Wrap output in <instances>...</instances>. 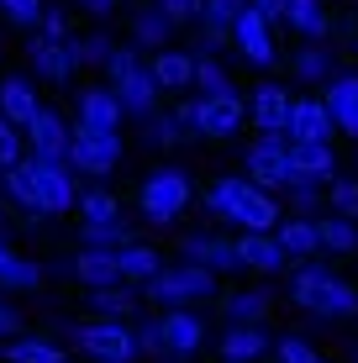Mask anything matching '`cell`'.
<instances>
[{
  "label": "cell",
  "instance_id": "obj_4",
  "mask_svg": "<svg viewBox=\"0 0 358 363\" xmlns=\"http://www.w3.org/2000/svg\"><path fill=\"white\" fill-rule=\"evenodd\" d=\"M69 337H74L79 353H90L101 363H132L142 353V347H138V327H127V321H106V316L84 321V327H69Z\"/></svg>",
  "mask_w": 358,
  "mask_h": 363
},
{
  "label": "cell",
  "instance_id": "obj_2",
  "mask_svg": "<svg viewBox=\"0 0 358 363\" xmlns=\"http://www.w3.org/2000/svg\"><path fill=\"white\" fill-rule=\"evenodd\" d=\"M106 74H111V90L127 106V116H158V90H164V84L153 79V64L138 58V48H116Z\"/></svg>",
  "mask_w": 358,
  "mask_h": 363
},
{
  "label": "cell",
  "instance_id": "obj_8",
  "mask_svg": "<svg viewBox=\"0 0 358 363\" xmlns=\"http://www.w3.org/2000/svg\"><path fill=\"white\" fill-rule=\"evenodd\" d=\"M32 174H37V195H43V211H47V216H64V211L79 206V190H74V169H69V164L32 158Z\"/></svg>",
  "mask_w": 358,
  "mask_h": 363
},
{
  "label": "cell",
  "instance_id": "obj_37",
  "mask_svg": "<svg viewBox=\"0 0 358 363\" xmlns=\"http://www.w3.org/2000/svg\"><path fill=\"white\" fill-rule=\"evenodd\" d=\"M316 227H322V247H327V253H353V247H358L353 216H337V211H332V216H322Z\"/></svg>",
  "mask_w": 358,
  "mask_h": 363
},
{
  "label": "cell",
  "instance_id": "obj_27",
  "mask_svg": "<svg viewBox=\"0 0 358 363\" xmlns=\"http://www.w3.org/2000/svg\"><path fill=\"white\" fill-rule=\"evenodd\" d=\"M153 79L164 84V90H184V84H195V58L190 53H174V48H158Z\"/></svg>",
  "mask_w": 358,
  "mask_h": 363
},
{
  "label": "cell",
  "instance_id": "obj_10",
  "mask_svg": "<svg viewBox=\"0 0 358 363\" xmlns=\"http://www.w3.org/2000/svg\"><path fill=\"white\" fill-rule=\"evenodd\" d=\"M27 147L32 158H53V164H69V147H74V132L64 127V116L58 111H37V121L27 127Z\"/></svg>",
  "mask_w": 358,
  "mask_h": 363
},
{
  "label": "cell",
  "instance_id": "obj_29",
  "mask_svg": "<svg viewBox=\"0 0 358 363\" xmlns=\"http://www.w3.org/2000/svg\"><path fill=\"white\" fill-rule=\"evenodd\" d=\"M169 32H174V16H169L164 6L138 11V16H132V37H138V48H164Z\"/></svg>",
  "mask_w": 358,
  "mask_h": 363
},
{
  "label": "cell",
  "instance_id": "obj_51",
  "mask_svg": "<svg viewBox=\"0 0 358 363\" xmlns=\"http://www.w3.org/2000/svg\"><path fill=\"white\" fill-rule=\"evenodd\" d=\"M43 37H58V43H69V21L58 16V11H47V16H43Z\"/></svg>",
  "mask_w": 358,
  "mask_h": 363
},
{
  "label": "cell",
  "instance_id": "obj_42",
  "mask_svg": "<svg viewBox=\"0 0 358 363\" xmlns=\"http://www.w3.org/2000/svg\"><path fill=\"white\" fill-rule=\"evenodd\" d=\"M195 84H201V95H227L232 90L227 69H221L216 58H195Z\"/></svg>",
  "mask_w": 358,
  "mask_h": 363
},
{
  "label": "cell",
  "instance_id": "obj_40",
  "mask_svg": "<svg viewBox=\"0 0 358 363\" xmlns=\"http://www.w3.org/2000/svg\"><path fill=\"white\" fill-rule=\"evenodd\" d=\"M79 216L84 221H111V216H121V206H116V195H111V190L95 184V190H79Z\"/></svg>",
  "mask_w": 358,
  "mask_h": 363
},
{
  "label": "cell",
  "instance_id": "obj_30",
  "mask_svg": "<svg viewBox=\"0 0 358 363\" xmlns=\"http://www.w3.org/2000/svg\"><path fill=\"white\" fill-rule=\"evenodd\" d=\"M37 284H43V269L27 264V258H16L0 242V290H37Z\"/></svg>",
  "mask_w": 358,
  "mask_h": 363
},
{
  "label": "cell",
  "instance_id": "obj_22",
  "mask_svg": "<svg viewBox=\"0 0 358 363\" xmlns=\"http://www.w3.org/2000/svg\"><path fill=\"white\" fill-rule=\"evenodd\" d=\"M37 111H43V106H37V90L21 79V74L0 79V116H6V121H16V127H32Z\"/></svg>",
  "mask_w": 358,
  "mask_h": 363
},
{
  "label": "cell",
  "instance_id": "obj_49",
  "mask_svg": "<svg viewBox=\"0 0 358 363\" xmlns=\"http://www.w3.org/2000/svg\"><path fill=\"white\" fill-rule=\"evenodd\" d=\"M158 6H164L174 21H190V16H201V11H206V0H158Z\"/></svg>",
  "mask_w": 358,
  "mask_h": 363
},
{
  "label": "cell",
  "instance_id": "obj_31",
  "mask_svg": "<svg viewBox=\"0 0 358 363\" xmlns=\"http://www.w3.org/2000/svg\"><path fill=\"white\" fill-rule=\"evenodd\" d=\"M290 164L301 174H311V179H332V143H290Z\"/></svg>",
  "mask_w": 358,
  "mask_h": 363
},
{
  "label": "cell",
  "instance_id": "obj_19",
  "mask_svg": "<svg viewBox=\"0 0 358 363\" xmlns=\"http://www.w3.org/2000/svg\"><path fill=\"white\" fill-rule=\"evenodd\" d=\"M248 6H253V0H206V11H201V37H206V48L232 43V27H237V16H242Z\"/></svg>",
  "mask_w": 358,
  "mask_h": 363
},
{
  "label": "cell",
  "instance_id": "obj_46",
  "mask_svg": "<svg viewBox=\"0 0 358 363\" xmlns=\"http://www.w3.org/2000/svg\"><path fill=\"white\" fill-rule=\"evenodd\" d=\"M274 353H279V363H327L311 342H301V337H279V342H274Z\"/></svg>",
  "mask_w": 358,
  "mask_h": 363
},
{
  "label": "cell",
  "instance_id": "obj_12",
  "mask_svg": "<svg viewBox=\"0 0 358 363\" xmlns=\"http://www.w3.org/2000/svg\"><path fill=\"white\" fill-rule=\"evenodd\" d=\"M184 258H190V264H206L211 274H232V269H242L237 242H227V237H211V232L184 237Z\"/></svg>",
  "mask_w": 358,
  "mask_h": 363
},
{
  "label": "cell",
  "instance_id": "obj_54",
  "mask_svg": "<svg viewBox=\"0 0 358 363\" xmlns=\"http://www.w3.org/2000/svg\"><path fill=\"white\" fill-rule=\"evenodd\" d=\"M79 6H84V11H95V16H106V11L116 6V0H79Z\"/></svg>",
  "mask_w": 358,
  "mask_h": 363
},
{
  "label": "cell",
  "instance_id": "obj_24",
  "mask_svg": "<svg viewBox=\"0 0 358 363\" xmlns=\"http://www.w3.org/2000/svg\"><path fill=\"white\" fill-rule=\"evenodd\" d=\"M74 43V37H69ZM69 43H58V37H32V64H37V74H43V79H69L74 74V48Z\"/></svg>",
  "mask_w": 358,
  "mask_h": 363
},
{
  "label": "cell",
  "instance_id": "obj_20",
  "mask_svg": "<svg viewBox=\"0 0 358 363\" xmlns=\"http://www.w3.org/2000/svg\"><path fill=\"white\" fill-rule=\"evenodd\" d=\"M290 116H295V100L279 90V84H264V90L253 95V121H258V132H285V137H290Z\"/></svg>",
  "mask_w": 358,
  "mask_h": 363
},
{
  "label": "cell",
  "instance_id": "obj_52",
  "mask_svg": "<svg viewBox=\"0 0 358 363\" xmlns=\"http://www.w3.org/2000/svg\"><path fill=\"white\" fill-rule=\"evenodd\" d=\"M258 11H264L269 21H285V11H290V0H253Z\"/></svg>",
  "mask_w": 358,
  "mask_h": 363
},
{
  "label": "cell",
  "instance_id": "obj_38",
  "mask_svg": "<svg viewBox=\"0 0 358 363\" xmlns=\"http://www.w3.org/2000/svg\"><path fill=\"white\" fill-rule=\"evenodd\" d=\"M84 242H90V247H127L132 232H127V221H121V216H111V221H84Z\"/></svg>",
  "mask_w": 358,
  "mask_h": 363
},
{
  "label": "cell",
  "instance_id": "obj_43",
  "mask_svg": "<svg viewBox=\"0 0 358 363\" xmlns=\"http://www.w3.org/2000/svg\"><path fill=\"white\" fill-rule=\"evenodd\" d=\"M0 16L16 21V27H43L47 6H43V0H0Z\"/></svg>",
  "mask_w": 358,
  "mask_h": 363
},
{
  "label": "cell",
  "instance_id": "obj_32",
  "mask_svg": "<svg viewBox=\"0 0 358 363\" xmlns=\"http://www.w3.org/2000/svg\"><path fill=\"white\" fill-rule=\"evenodd\" d=\"M132 306H138V295L127 290V284H106V290H90V311L106 321H127Z\"/></svg>",
  "mask_w": 358,
  "mask_h": 363
},
{
  "label": "cell",
  "instance_id": "obj_3",
  "mask_svg": "<svg viewBox=\"0 0 358 363\" xmlns=\"http://www.w3.org/2000/svg\"><path fill=\"white\" fill-rule=\"evenodd\" d=\"M142 290H147V300H158L164 311H174V306L211 300L216 295V274L206 269V264H174V269H158Z\"/></svg>",
  "mask_w": 358,
  "mask_h": 363
},
{
  "label": "cell",
  "instance_id": "obj_47",
  "mask_svg": "<svg viewBox=\"0 0 358 363\" xmlns=\"http://www.w3.org/2000/svg\"><path fill=\"white\" fill-rule=\"evenodd\" d=\"M138 347H142V353H153V358H164V353H169L164 316H158V321H138Z\"/></svg>",
  "mask_w": 358,
  "mask_h": 363
},
{
  "label": "cell",
  "instance_id": "obj_48",
  "mask_svg": "<svg viewBox=\"0 0 358 363\" xmlns=\"http://www.w3.org/2000/svg\"><path fill=\"white\" fill-rule=\"evenodd\" d=\"M327 206L337 211V216H358V184H353V179H332Z\"/></svg>",
  "mask_w": 358,
  "mask_h": 363
},
{
  "label": "cell",
  "instance_id": "obj_6",
  "mask_svg": "<svg viewBox=\"0 0 358 363\" xmlns=\"http://www.w3.org/2000/svg\"><path fill=\"white\" fill-rule=\"evenodd\" d=\"M290 169H295V164H290V137H285V132H264V137L248 147V179L264 184V190H285Z\"/></svg>",
  "mask_w": 358,
  "mask_h": 363
},
{
  "label": "cell",
  "instance_id": "obj_26",
  "mask_svg": "<svg viewBox=\"0 0 358 363\" xmlns=\"http://www.w3.org/2000/svg\"><path fill=\"white\" fill-rule=\"evenodd\" d=\"M274 237H279V242H285V253H290V258H311L316 247H322V227H316L311 216L279 221V227H274Z\"/></svg>",
  "mask_w": 358,
  "mask_h": 363
},
{
  "label": "cell",
  "instance_id": "obj_34",
  "mask_svg": "<svg viewBox=\"0 0 358 363\" xmlns=\"http://www.w3.org/2000/svg\"><path fill=\"white\" fill-rule=\"evenodd\" d=\"M6 358H11V363H69L64 347L47 342V337H16V342L6 347Z\"/></svg>",
  "mask_w": 358,
  "mask_h": 363
},
{
  "label": "cell",
  "instance_id": "obj_35",
  "mask_svg": "<svg viewBox=\"0 0 358 363\" xmlns=\"http://www.w3.org/2000/svg\"><path fill=\"white\" fill-rule=\"evenodd\" d=\"M285 21L301 37H327V11H322V0H290V11H285Z\"/></svg>",
  "mask_w": 358,
  "mask_h": 363
},
{
  "label": "cell",
  "instance_id": "obj_18",
  "mask_svg": "<svg viewBox=\"0 0 358 363\" xmlns=\"http://www.w3.org/2000/svg\"><path fill=\"white\" fill-rule=\"evenodd\" d=\"M237 227L242 232H274L279 227V200L269 195L264 184H253V179H248V190L237 200Z\"/></svg>",
  "mask_w": 358,
  "mask_h": 363
},
{
  "label": "cell",
  "instance_id": "obj_17",
  "mask_svg": "<svg viewBox=\"0 0 358 363\" xmlns=\"http://www.w3.org/2000/svg\"><path fill=\"white\" fill-rule=\"evenodd\" d=\"M327 111L332 121H337L342 137H358V74H337V79H327Z\"/></svg>",
  "mask_w": 358,
  "mask_h": 363
},
{
  "label": "cell",
  "instance_id": "obj_9",
  "mask_svg": "<svg viewBox=\"0 0 358 363\" xmlns=\"http://www.w3.org/2000/svg\"><path fill=\"white\" fill-rule=\"evenodd\" d=\"M269 27H274V21H269L258 6H248L237 16V27H232V48H237L248 64H274V32Z\"/></svg>",
  "mask_w": 358,
  "mask_h": 363
},
{
  "label": "cell",
  "instance_id": "obj_16",
  "mask_svg": "<svg viewBox=\"0 0 358 363\" xmlns=\"http://www.w3.org/2000/svg\"><path fill=\"white\" fill-rule=\"evenodd\" d=\"M74 274H79L90 290H106V284H127L121 279V247H84L74 258Z\"/></svg>",
  "mask_w": 358,
  "mask_h": 363
},
{
  "label": "cell",
  "instance_id": "obj_36",
  "mask_svg": "<svg viewBox=\"0 0 358 363\" xmlns=\"http://www.w3.org/2000/svg\"><path fill=\"white\" fill-rule=\"evenodd\" d=\"M242 190H248V179H216L211 190H206V211H211V216H221V221H237Z\"/></svg>",
  "mask_w": 358,
  "mask_h": 363
},
{
  "label": "cell",
  "instance_id": "obj_13",
  "mask_svg": "<svg viewBox=\"0 0 358 363\" xmlns=\"http://www.w3.org/2000/svg\"><path fill=\"white\" fill-rule=\"evenodd\" d=\"M237 253H242V269H258V274H279L290 264L285 242L274 232H242L237 237Z\"/></svg>",
  "mask_w": 358,
  "mask_h": 363
},
{
  "label": "cell",
  "instance_id": "obj_45",
  "mask_svg": "<svg viewBox=\"0 0 358 363\" xmlns=\"http://www.w3.org/2000/svg\"><path fill=\"white\" fill-rule=\"evenodd\" d=\"M21 132L27 127H16V121L0 116V174H6L11 164H21Z\"/></svg>",
  "mask_w": 358,
  "mask_h": 363
},
{
  "label": "cell",
  "instance_id": "obj_33",
  "mask_svg": "<svg viewBox=\"0 0 358 363\" xmlns=\"http://www.w3.org/2000/svg\"><path fill=\"white\" fill-rule=\"evenodd\" d=\"M158 269H164V264H158V253L147 242H127V247H121V279H127V284H147Z\"/></svg>",
  "mask_w": 358,
  "mask_h": 363
},
{
  "label": "cell",
  "instance_id": "obj_25",
  "mask_svg": "<svg viewBox=\"0 0 358 363\" xmlns=\"http://www.w3.org/2000/svg\"><path fill=\"white\" fill-rule=\"evenodd\" d=\"M269 353V332L264 327H227L221 332V358L227 363H253Z\"/></svg>",
  "mask_w": 358,
  "mask_h": 363
},
{
  "label": "cell",
  "instance_id": "obj_11",
  "mask_svg": "<svg viewBox=\"0 0 358 363\" xmlns=\"http://www.w3.org/2000/svg\"><path fill=\"white\" fill-rule=\"evenodd\" d=\"M248 121V106L237 95H201V137H232Z\"/></svg>",
  "mask_w": 358,
  "mask_h": 363
},
{
  "label": "cell",
  "instance_id": "obj_23",
  "mask_svg": "<svg viewBox=\"0 0 358 363\" xmlns=\"http://www.w3.org/2000/svg\"><path fill=\"white\" fill-rule=\"evenodd\" d=\"M0 184H6V200H11V206H21L27 216H47V211H43V195H37V174H32V158L11 164L6 174H0Z\"/></svg>",
  "mask_w": 358,
  "mask_h": 363
},
{
  "label": "cell",
  "instance_id": "obj_21",
  "mask_svg": "<svg viewBox=\"0 0 358 363\" xmlns=\"http://www.w3.org/2000/svg\"><path fill=\"white\" fill-rule=\"evenodd\" d=\"M164 337H169V353L184 358V353H195V347L206 342V321L195 316V311L174 306V311H164Z\"/></svg>",
  "mask_w": 358,
  "mask_h": 363
},
{
  "label": "cell",
  "instance_id": "obj_15",
  "mask_svg": "<svg viewBox=\"0 0 358 363\" xmlns=\"http://www.w3.org/2000/svg\"><path fill=\"white\" fill-rule=\"evenodd\" d=\"M337 121H332L327 100H295V116H290V143H332Z\"/></svg>",
  "mask_w": 358,
  "mask_h": 363
},
{
  "label": "cell",
  "instance_id": "obj_39",
  "mask_svg": "<svg viewBox=\"0 0 358 363\" xmlns=\"http://www.w3.org/2000/svg\"><path fill=\"white\" fill-rule=\"evenodd\" d=\"M290 74H295V79H306V84H322V79H332V58L322 53V48H306V53H295Z\"/></svg>",
  "mask_w": 358,
  "mask_h": 363
},
{
  "label": "cell",
  "instance_id": "obj_1",
  "mask_svg": "<svg viewBox=\"0 0 358 363\" xmlns=\"http://www.w3.org/2000/svg\"><path fill=\"white\" fill-rule=\"evenodd\" d=\"M290 300L316 316H358V290L322 264H301L290 274Z\"/></svg>",
  "mask_w": 358,
  "mask_h": 363
},
{
  "label": "cell",
  "instance_id": "obj_41",
  "mask_svg": "<svg viewBox=\"0 0 358 363\" xmlns=\"http://www.w3.org/2000/svg\"><path fill=\"white\" fill-rule=\"evenodd\" d=\"M74 64H111V53H116V43H111V37H101V32H95V37H74Z\"/></svg>",
  "mask_w": 358,
  "mask_h": 363
},
{
  "label": "cell",
  "instance_id": "obj_28",
  "mask_svg": "<svg viewBox=\"0 0 358 363\" xmlns=\"http://www.w3.org/2000/svg\"><path fill=\"white\" fill-rule=\"evenodd\" d=\"M227 327H258V321L269 316V290H237L227 295Z\"/></svg>",
  "mask_w": 358,
  "mask_h": 363
},
{
  "label": "cell",
  "instance_id": "obj_14",
  "mask_svg": "<svg viewBox=\"0 0 358 363\" xmlns=\"http://www.w3.org/2000/svg\"><path fill=\"white\" fill-rule=\"evenodd\" d=\"M121 116H127V106H121L116 90H84L79 95V127H90V132H121Z\"/></svg>",
  "mask_w": 358,
  "mask_h": 363
},
{
  "label": "cell",
  "instance_id": "obj_44",
  "mask_svg": "<svg viewBox=\"0 0 358 363\" xmlns=\"http://www.w3.org/2000/svg\"><path fill=\"white\" fill-rule=\"evenodd\" d=\"M179 137H184V121L174 116V111L147 116V143H153V147H169V143H179Z\"/></svg>",
  "mask_w": 358,
  "mask_h": 363
},
{
  "label": "cell",
  "instance_id": "obj_53",
  "mask_svg": "<svg viewBox=\"0 0 358 363\" xmlns=\"http://www.w3.org/2000/svg\"><path fill=\"white\" fill-rule=\"evenodd\" d=\"M16 327H21V316L6 306V300H0V337H16Z\"/></svg>",
  "mask_w": 358,
  "mask_h": 363
},
{
  "label": "cell",
  "instance_id": "obj_50",
  "mask_svg": "<svg viewBox=\"0 0 358 363\" xmlns=\"http://www.w3.org/2000/svg\"><path fill=\"white\" fill-rule=\"evenodd\" d=\"M174 116L184 121V137H201V100H190V106H174Z\"/></svg>",
  "mask_w": 358,
  "mask_h": 363
},
{
  "label": "cell",
  "instance_id": "obj_7",
  "mask_svg": "<svg viewBox=\"0 0 358 363\" xmlns=\"http://www.w3.org/2000/svg\"><path fill=\"white\" fill-rule=\"evenodd\" d=\"M121 164V137L116 132H90V127H74V147H69V169L79 174H111Z\"/></svg>",
  "mask_w": 358,
  "mask_h": 363
},
{
  "label": "cell",
  "instance_id": "obj_5",
  "mask_svg": "<svg viewBox=\"0 0 358 363\" xmlns=\"http://www.w3.org/2000/svg\"><path fill=\"white\" fill-rule=\"evenodd\" d=\"M142 216L147 221H174L184 206H190V179H184L179 169H158L142 179Z\"/></svg>",
  "mask_w": 358,
  "mask_h": 363
}]
</instances>
